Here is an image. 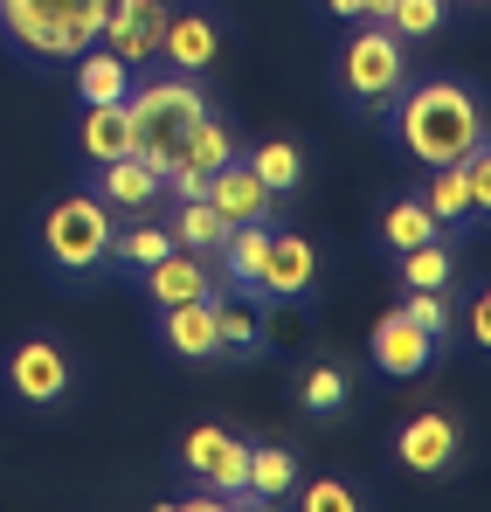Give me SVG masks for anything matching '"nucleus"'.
<instances>
[{
  "instance_id": "obj_12",
  "label": "nucleus",
  "mask_w": 491,
  "mask_h": 512,
  "mask_svg": "<svg viewBox=\"0 0 491 512\" xmlns=\"http://www.w3.org/2000/svg\"><path fill=\"white\" fill-rule=\"evenodd\" d=\"M201 201H208L229 229H236V222H277V194L249 173L243 153H236V160H222V167L201 180Z\"/></svg>"
},
{
  "instance_id": "obj_35",
  "label": "nucleus",
  "mask_w": 491,
  "mask_h": 512,
  "mask_svg": "<svg viewBox=\"0 0 491 512\" xmlns=\"http://www.w3.org/2000/svg\"><path fill=\"white\" fill-rule=\"evenodd\" d=\"M388 7L395 0H360V21H388Z\"/></svg>"
},
{
  "instance_id": "obj_26",
  "label": "nucleus",
  "mask_w": 491,
  "mask_h": 512,
  "mask_svg": "<svg viewBox=\"0 0 491 512\" xmlns=\"http://www.w3.org/2000/svg\"><path fill=\"white\" fill-rule=\"evenodd\" d=\"M249 173H256L277 201H291V194H298V180H305V153H298L291 139H263V146L249 153Z\"/></svg>"
},
{
  "instance_id": "obj_11",
  "label": "nucleus",
  "mask_w": 491,
  "mask_h": 512,
  "mask_svg": "<svg viewBox=\"0 0 491 512\" xmlns=\"http://www.w3.org/2000/svg\"><path fill=\"white\" fill-rule=\"evenodd\" d=\"M90 194H97L111 215H153V208L166 201V173L146 167L139 153H118V160L90 167Z\"/></svg>"
},
{
  "instance_id": "obj_14",
  "label": "nucleus",
  "mask_w": 491,
  "mask_h": 512,
  "mask_svg": "<svg viewBox=\"0 0 491 512\" xmlns=\"http://www.w3.org/2000/svg\"><path fill=\"white\" fill-rule=\"evenodd\" d=\"M367 353H374V367L395 374V381H415V374L436 367V340H429L415 319H402V312H388V319L367 333Z\"/></svg>"
},
{
  "instance_id": "obj_8",
  "label": "nucleus",
  "mask_w": 491,
  "mask_h": 512,
  "mask_svg": "<svg viewBox=\"0 0 491 512\" xmlns=\"http://www.w3.org/2000/svg\"><path fill=\"white\" fill-rule=\"evenodd\" d=\"M166 14H173V0H111V14H104L97 42H104L125 70H153V63H160Z\"/></svg>"
},
{
  "instance_id": "obj_23",
  "label": "nucleus",
  "mask_w": 491,
  "mask_h": 512,
  "mask_svg": "<svg viewBox=\"0 0 491 512\" xmlns=\"http://www.w3.org/2000/svg\"><path fill=\"white\" fill-rule=\"evenodd\" d=\"M166 250H173V229H166V222H153V215H132V229H118V236H111V270L146 277Z\"/></svg>"
},
{
  "instance_id": "obj_19",
  "label": "nucleus",
  "mask_w": 491,
  "mask_h": 512,
  "mask_svg": "<svg viewBox=\"0 0 491 512\" xmlns=\"http://www.w3.org/2000/svg\"><path fill=\"white\" fill-rule=\"evenodd\" d=\"M77 153L90 167L132 153V118H125V104H83L77 111Z\"/></svg>"
},
{
  "instance_id": "obj_15",
  "label": "nucleus",
  "mask_w": 491,
  "mask_h": 512,
  "mask_svg": "<svg viewBox=\"0 0 491 512\" xmlns=\"http://www.w3.org/2000/svg\"><path fill=\"white\" fill-rule=\"evenodd\" d=\"M160 346L173 360L201 367V360H222L215 340V298H187V305H160Z\"/></svg>"
},
{
  "instance_id": "obj_25",
  "label": "nucleus",
  "mask_w": 491,
  "mask_h": 512,
  "mask_svg": "<svg viewBox=\"0 0 491 512\" xmlns=\"http://www.w3.org/2000/svg\"><path fill=\"white\" fill-rule=\"evenodd\" d=\"M346 402H353V388H346V367H339V360H319V367H305V381H298V409H305L312 423H332V416H346Z\"/></svg>"
},
{
  "instance_id": "obj_27",
  "label": "nucleus",
  "mask_w": 491,
  "mask_h": 512,
  "mask_svg": "<svg viewBox=\"0 0 491 512\" xmlns=\"http://www.w3.org/2000/svg\"><path fill=\"white\" fill-rule=\"evenodd\" d=\"M450 277H457V250H450V236L402 250V284H409V291H450Z\"/></svg>"
},
{
  "instance_id": "obj_30",
  "label": "nucleus",
  "mask_w": 491,
  "mask_h": 512,
  "mask_svg": "<svg viewBox=\"0 0 491 512\" xmlns=\"http://www.w3.org/2000/svg\"><path fill=\"white\" fill-rule=\"evenodd\" d=\"M443 21H450V0H395L381 28L402 42H429V35H443Z\"/></svg>"
},
{
  "instance_id": "obj_29",
  "label": "nucleus",
  "mask_w": 491,
  "mask_h": 512,
  "mask_svg": "<svg viewBox=\"0 0 491 512\" xmlns=\"http://www.w3.org/2000/svg\"><path fill=\"white\" fill-rule=\"evenodd\" d=\"M222 236H229V222H222V215H215V208H208L201 194L173 208V243H180V250H194V256H215V250H222Z\"/></svg>"
},
{
  "instance_id": "obj_24",
  "label": "nucleus",
  "mask_w": 491,
  "mask_h": 512,
  "mask_svg": "<svg viewBox=\"0 0 491 512\" xmlns=\"http://www.w3.org/2000/svg\"><path fill=\"white\" fill-rule=\"evenodd\" d=\"M249 499L256 506H277V499H291L298 492V457L291 450H277V443H249Z\"/></svg>"
},
{
  "instance_id": "obj_16",
  "label": "nucleus",
  "mask_w": 491,
  "mask_h": 512,
  "mask_svg": "<svg viewBox=\"0 0 491 512\" xmlns=\"http://www.w3.org/2000/svg\"><path fill=\"white\" fill-rule=\"evenodd\" d=\"M270 236H277V222H236L229 236H222V284H229V298H249L256 305V291H263V263H270Z\"/></svg>"
},
{
  "instance_id": "obj_13",
  "label": "nucleus",
  "mask_w": 491,
  "mask_h": 512,
  "mask_svg": "<svg viewBox=\"0 0 491 512\" xmlns=\"http://www.w3.org/2000/svg\"><path fill=\"white\" fill-rule=\"evenodd\" d=\"M312 284H319V250H312V236L277 229V236H270V263H263L256 305H298V298H312Z\"/></svg>"
},
{
  "instance_id": "obj_17",
  "label": "nucleus",
  "mask_w": 491,
  "mask_h": 512,
  "mask_svg": "<svg viewBox=\"0 0 491 512\" xmlns=\"http://www.w3.org/2000/svg\"><path fill=\"white\" fill-rule=\"evenodd\" d=\"M415 194H422V208L436 215V229H443V236H457V229H478V222L491 215L485 201L471 194V173H464V160H457V167H429V180H422Z\"/></svg>"
},
{
  "instance_id": "obj_31",
  "label": "nucleus",
  "mask_w": 491,
  "mask_h": 512,
  "mask_svg": "<svg viewBox=\"0 0 491 512\" xmlns=\"http://www.w3.org/2000/svg\"><path fill=\"white\" fill-rule=\"evenodd\" d=\"M395 312H402V319H415V326H422L436 346H450V312H457V305H450V291H409Z\"/></svg>"
},
{
  "instance_id": "obj_2",
  "label": "nucleus",
  "mask_w": 491,
  "mask_h": 512,
  "mask_svg": "<svg viewBox=\"0 0 491 512\" xmlns=\"http://www.w3.org/2000/svg\"><path fill=\"white\" fill-rule=\"evenodd\" d=\"M208 111V90L201 77H180V70H160L153 63V77H132L125 90V118H132V153L146 160V167H173V153H180V139L194 132V118Z\"/></svg>"
},
{
  "instance_id": "obj_5",
  "label": "nucleus",
  "mask_w": 491,
  "mask_h": 512,
  "mask_svg": "<svg viewBox=\"0 0 491 512\" xmlns=\"http://www.w3.org/2000/svg\"><path fill=\"white\" fill-rule=\"evenodd\" d=\"M402 84H409V42L388 35L381 21H353V35L339 42V63H332V90L360 118H388Z\"/></svg>"
},
{
  "instance_id": "obj_9",
  "label": "nucleus",
  "mask_w": 491,
  "mask_h": 512,
  "mask_svg": "<svg viewBox=\"0 0 491 512\" xmlns=\"http://www.w3.org/2000/svg\"><path fill=\"white\" fill-rule=\"evenodd\" d=\"M457 457H464V429L443 409H422V416H409V423L395 429V464L409 478H450Z\"/></svg>"
},
{
  "instance_id": "obj_18",
  "label": "nucleus",
  "mask_w": 491,
  "mask_h": 512,
  "mask_svg": "<svg viewBox=\"0 0 491 512\" xmlns=\"http://www.w3.org/2000/svg\"><path fill=\"white\" fill-rule=\"evenodd\" d=\"M139 284H146V298H153V305L215 298V256H194V250H180V243H173V250H166L160 263H153V270L139 277Z\"/></svg>"
},
{
  "instance_id": "obj_33",
  "label": "nucleus",
  "mask_w": 491,
  "mask_h": 512,
  "mask_svg": "<svg viewBox=\"0 0 491 512\" xmlns=\"http://www.w3.org/2000/svg\"><path fill=\"white\" fill-rule=\"evenodd\" d=\"M464 333L478 353H491V291H471V305H464Z\"/></svg>"
},
{
  "instance_id": "obj_4",
  "label": "nucleus",
  "mask_w": 491,
  "mask_h": 512,
  "mask_svg": "<svg viewBox=\"0 0 491 512\" xmlns=\"http://www.w3.org/2000/svg\"><path fill=\"white\" fill-rule=\"evenodd\" d=\"M111 236H118V215L90 194V187H70V194H56L49 208H42V222H35V243H42V263L56 270V277H97L104 263H111Z\"/></svg>"
},
{
  "instance_id": "obj_34",
  "label": "nucleus",
  "mask_w": 491,
  "mask_h": 512,
  "mask_svg": "<svg viewBox=\"0 0 491 512\" xmlns=\"http://www.w3.org/2000/svg\"><path fill=\"white\" fill-rule=\"evenodd\" d=\"M319 7H326L332 21H360V0H319Z\"/></svg>"
},
{
  "instance_id": "obj_21",
  "label": "nucleus",
  "mask_w": 491,
  "mask_h": 512,
  "mask_svg": "<svg viewBox=\"0 0 491 512\" xmlns=\"http://www.w3.org/2000/svg\"><path fill=\"white\" fill-rule=\"evenodd\" d=\"M222 160H236V132H229V118L201 111V118H194V132L180 139L173 167H180V173H194V180H208V173L222 167Z\"/></svg>"
},
{
  "instance_id": "obj_6",
  "label": "nucleus",
  "mask_w": 491,
  "mask_h": 512,
  "mask_svg": "<svg viewBox=\"0 0 491 512\" xmlns=\"http://www.w3.org/2000/svg\"><path fill=\"white\" fill-rule=\"evenodd\" d=\"M0 388H7L21 409L49 416V409H63V402H70V388H77V367H70L63 340H49V333H28V340H21L14 353H7V360H0Z\"/></svg>"
},
{
  "instance_id": "obj_3",
  "label": "nucleus",
  "mask_w": 491,
  "mask_h": 512,
  "mask_svg": "<svg viewBox=\"0 0 491 512\" xmlns=\"http://www.w3.org/2000/svg\"><path fill=\"white\" fill-rule=\"evenodd\" d=\"M111 0H0V42L21 63H70L97 42Z\"/></svg>"
},
{
  "instance_id": "obj_28",
  "label": "nucleus",
  "mask_w": 491,
  "mask_h": 512,
  "mask_svg": "<svg viewBox=\"0 0 491 512\" xmlns=\"http://www.w3.org/2000/svg\"><path fill=\"white\" fill-rule=\"evenodd\" d=\"M215 340H222L229 360L263 353V326H256V305L249 298H215Z\"/></svg>"
},
{
  "instance_id": "obj_22",
  "label": "nucleus",
  "mask_w": 491,
  "mask_h": 512,
  "mask_svg": "<svg viewBox=\"0 0 491 512\" xmlns=\"http://www.w3.org/2000/svg\"><path fill=\"white\" fill-rule=\"evenodd\" d=\"M374 236H381V250H388V256H402V250H415V243H436L443 229H436V215L422 208V194H395V201L381 208Z\"/></svg>"
},
{
  "instance_id": "obj_7",
  "label": "nucleus",
  "mask_w": 491,
  "mask_h": 512,
  "mask_svg": "<svg viewBox=\"0 0 491 512\" xmlns=\"http://www.w3.org/2000/svg\"><path fill=\"white\" fill-rule=\"evenodd\" d=\"M180 471L187 478H201L208 492H222L229 506H256L249 499V443L236 436V429H222V423H194L187 436H180Z\"/></svg>"
},
{
  "instance_id": "obj_20",
  "label": "nucleus",
  "mask_w": 491,
  "mask_h": 512,
  "mask_svg": "<svg viewBox=\"0 0 491 512\" xmlns=\"http://www.w3.org/2000/svg\"><path fill=\"white\" fill-rule=\"evenodd\" d=\"M70 70H77V97H83V104H125V90H132V77H139V70H125L104 42L77 49Z\"/></svg>"
},
{
  "instance_id": "obj_10",
  "label": "nucleus",
  "mask_w": 491,
  "mask_h": 512,
  "mask_svg": "<svg viewBox=\"0 0 491 512\" xmlns=\"http://www.w3.org/2000/svg\"><path fill=\"white\" fill-rule=\"evenodd\" d=\"M222 63V21L208 7H173L160 35V70H180V77H208Z\"/></svg>"
},
{
  "instance_id": "obj_32",
  "label": "nucleus",
  "mask_w": 491,
  "mask_h": 512,
  "mask_svg": "<svg viewBox=\"0 0 491 512\" xmlns=\"http://www.w3.org/2000/svg\"><path fill=\"white\" fill-rule=\"evenodd\" d=\"M298 499H305V512H353V506H360V492L339 485V478H312Z\"/></svg>"
},
{
  "instance_id": "obj_1",
  "label": "nucleus",
  "mask_w": 491,
  "mask_h": 512,
  "mask_svg": "<svg viewBox=\"0 0 491 512\" xmlns=\"http://www.w3.org/2000/svg\"><path fill=\"white\" fill-rule=\"evenodd\" d=\"M388 125L402 139L415 167H457L464 153H478L491 139L485 104L464 77H422V84H402V97L388 104Z\"/></svg>"
}]
</instances>
